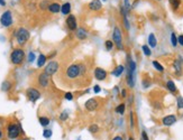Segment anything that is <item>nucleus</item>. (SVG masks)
I'll return each mask as SVG.
<instances>
[{
    "label": "nucleus",
    "mask_w": 183,
    "mask_h": 140,
    "mask_svg": "<svg viewBox=\"0 0 183 140\" xmlns=\"http://www.w3.org/2000/svg\"><path fill=\"white\" fill-rule=\"evenodd\" d=\"M20 133H23L22 127L17 123H9L7 127V134H8L9 139H17L20 136Z\"/></svg>",
    "instance_id": "f257e3e1"
},
{
    "label": "nucleus",
    "mask_w": 183,
    "mask_h": 140,
    "mask_svg": "<svg viewBox=\"0 0 183 140\" xmlns=\"http://www.w3.org/2000/svg\"><path fill=\"white\" fill-rule=\"evenodd\" d=\"M135 72H136V63L129 58L128 65V74H127V84L129 87H134L135 85Z\"/></svg>",
    "instance_id": "f03ea898"
},
{
    "label": "nucleus",
    "mask_w": 183,
    "mask_h": 140,
    "mask_svg": "<svg viewBox=\"0 0 183 140\" xmlns=\"http://www.w3.org/2000/svg\"><path fill=\"white\" fill-rule=\"evenodd\" d=\"M24 58H25V53H24L23 49L20 48H16L10 54V61H12V64L15 65H20L23 63Z\"/></svg>",
    "instance_id": "7ed1b4c3"
},
{
    "label": "nucleus",
    "mask_w": 183,
    "mask_h": 140,
    "mask_svg": "<svg viewBox=\"0 0 183 140\" xmlns=\"http://www.w3.org/2000/svg\"><path fill=\"white\" fill-rule=\"evenodd\" d=\"M16 38L19 45H24L29 39V31L26 28L20 27L16 30Z\"/></svg>",
    "instance_id": "20e7f679"
},
{
    "label": "nucleus",
    "mask_w": 183,
    "mask_h": 140,
    "mask_svg": "<svg viewBox=\"0 0 183 140\" xmlns=\"http://www.w3.org/2000/svg\"><path fill=\"white\" fill-rule=\"evenodd\" d=\"M81 74V66L76 64H72L68 67L66 70V76L71 80H74Z\"/></svg>",
    "instance_id": "39448f33"
},
{
    "label": "nucleus",
    "mask_w": 183,
    "mask_h": 140,
    "mask_svg": "<svg viewBox=\"0 0 183 140\" xmlns=\"http://www.w3.org/2000/svg\"><path fill=\"white\" fill-rule=\"evenodd\" d=\"M113 44L116 45V47L118 48V49H123V36H121V31L119 29V27L113 28Z\"/></svg>",
    "instance_id": "423d86ee"
},
{
    "label": "nucleus",
    "mask_w": 183,
    "mask_h": 140,
    "mask_svg": "<svg viewBox=\"0 0 183 140\" xmlns=\"http://www.w3.org/2000/svg\"><path fill=\"white\" fill-rule=\"evenodd\" d=\"M26 95H27L28 100L31 101V102H36V101L41 98L40 91H37L34 87H29V89L26 91Z\"/></svg>",
    "instance_id": "0eeeda50"
},
{
    "label": "nucleus",
    "mask_w": 183,
    "mask_h": 140,
    "mask_svg": "<svg viewBox=\"0 0 183 140\" xmlns=\"http://www.w3.org/2000/svg\"><path fill=\"white\" fill-rule=\"evenodd\" d=\"M0 21L2 24V26L5 27H9V26L12 24V12L9 10L5 11L2 15H1V18H0Z\"/></svg>",
    "instance_id": "6e6552de"
},
{
    "label": "nucleus",
    "mask_w": 183,
    "mask_h": 140,
    "mask_svg": "<svg viewBox=\"0 0 183 140\" xmlns=\"http://www.w3.org/2000/svg\"><path fill=\"white\" fill-rule=\"evenodd\" d=\"M57 70H59V63L55 61H52L46 65L44 72H45L48 76H51V75H53V74H55V73L57 72Z\"/></svg>",
    "instance_id": "1a4fd4ad"
},
{
    "label": "nucleus",
    "mask_w": 183,
    "mask_h": 140,
    "mask_svg": "<svg viewBox=\"0 0 183 140\" xmlns=\"http://www.w3.org/2000/svg\"><path fill=\"white\" fill-rule=\"evenodd\" d=\"M177 121V118L175 114H169V115H165V117L162 119V124L164 127H171L173 124H175V122Z\"/></svg>",
    "instance_id": "9d476101"
},
{
    "label": "nucleus",
    "mask_w": 183,
    "mask_h": 140,
    "mask_svg": "<svg viewBox=\"0 0 183 140\" xmlns=\"http://www.w3.org/2000/svg\"><path fill=\"white\" fill-rule=\"evenodd\" d=\"M66 26L69 27L70 30H75L76 29L78 24H76V19L73 15H69V17L66 18Z\"/></svg>",
    "instance_id": "9b49d317"
},
{
    "label": "nucleus",
    "mask_w": 183,
    "mask_h": 140,
    "mask_svg": "<svg viewBox=\"0 0 183 140\" xmlns=\"http://www.w3.org/2000/svg\"><path fill=\"white\" fill-rule=\"evenodd\" d=\"M38 83H40L41 86L47 87L48 83H50V76H48L45 72L40 74V75H38Z\"/></svg>",
    "instance_id": "f8f14e48"
},
{
    "label": "nucleus",
    "mask_w": 183,
    "mask_h": 140,
    "mask_svg": "<svg viewBox=\"0 0 183 140\" xmlns=\"http://www.w3.org/2000/svg\"><path fill=\"white\" fill-rule=\"evenodd\" d=\"M94 77L98 80V81H104V78L107 77V72L101 68V67H97L94 70Z\"/></svg>",
    "instance_id": "ddd939ff"
},
{
    "label": "nucleus",
    "mask_w": 183,
    "mask_h": 140,
    "mask_svg": "<svg viewBox=\"0 0 183 140\" xmlns=\"http://www.w3.org/2000/svg\"><path fill=\"white\" fill-rule=\"evenodd\" d=\"M99 103L96 99H89V100L85 102V109L88 111H94V110L98 108Z\"/></svg>",
    "instance_id": "4468645a"
},
{
    "label": "nucleus",
    "mask_w": 183,
    "mask_h": 140,
    "mask_svg": "<svg viewBox=\"0 0 183 140\" xmlns=\"http://www.w3.org/2000/svg\"><path fill=\"white\" fill-rule=\"evenodd\" d=\"M173 70H174V73L177 76H180L182 74V64H181L180 59H174V62H173Z\"/></svg>",
    "instance_id": "2eb2a0df"
},
{
    "label": "nucleus",
    "mask_w": 183,
    "mask_h": 140,
    "mask_svg": "<svg viewBox=\"0 0 183 140\" xmlns=\"http://www.w3.org/2000/svg\"><path fill=\"white\" fill-rule=\"evenodd\" d=\"M89 8L93 11H99L102 8V3L100 0H92L90 3H89Z\"/></svg>",
    "instance_id": "dca6fc26"
},
{
    "label": "nucleus",
    "mask_w": 183,
    "mask_h": 140,
    "mask_svg": "<svg viewBox=\"0 0 183 140\" xmlns=\"http://www.w3.org/2000/svg\"><path fill=\"white\" fill-rule=\"evenodd\" d=\"M156 45H157V39H156V36H155L153 33H151L148 35V46L151 48H154V47H156Z\"/></svg>",
    "instance_id": "f3484780"
},
{
    "label": "nucleus",
    "mask_w": 183,
    "mask_h": 140,
    "mask_svg": "<svg viewBox=\"0 0 183 140\" xmlns=\"http://www.w3.org/2000/svg\"><path fill=\"white\" fill-rule=\"evenodd\" d=\"M87 36H88V31L85 30L84 28H78V30H76V37H78L80 40L85 39Z\"/></svg>",
    "instance_id": "a211bd4d"
},
{
    "label": "nucleus",
    "mask_w": 183,
    "mask_h": 140,
    "mask_svg": "<svg viewBox=\"0 0 183 140\" xmlns=\"http://www.w3.org/2000/svg\"><path fill=\"white\" fill-rule=\"evenodd\" d=\"M166 89L169 90L171 93H176L177 92V87L175 85V83L172 80H169V81L166 82Z\"/></svg>",
    "instance_id": "6ab92c4d"
},
{
    "label": "nucleus",
    "mask_w": 183,
    "mask_h": 140,
    "mask_svg": "<svg viewBox=\"0 0 183 140\" xmlns=\"http://www.w3.org/2000/svg\"><path fill=\"white\" fill-rule=\"evenodd\" d=\"M124 71H125V66H124V65H118V66L116 67L115 70L113 71V73H111V74H113V76H116V77H119V76H120L121 74L124 73Z\"/></svg>",
    "instance_id": "aec40b11"
},
{
    "label": "nucleus",
    "mask_w": 183,
    "mask_h": 140,
    "mask_svg": "<svg viewBox=\"0 0 183 140\" xmlns=\"http://www.w3.org/2000/svg\"><path fill=\"white\" fill-rule=\"evenodd\" d=\"M61 7H62V6H60V3L54 2L48 6V10L51 11V12H53V14H56V12H59V11L61 10Z\"/></svg>",
    "instance_id": "412c9836"
},
{
    "label": "nucleus",
    "mask_w": 183,
    "mask_h": 140,
    "mask_svg": "<svg viewBox=\"0 0 183 140\" xmlns=\"http://www.w3.org/2000/svg\"><path fill=\"white\" fill-rule=\"evenodd\" d=\"M61 11H62L63 15H69L71 11V3L70 2H65L64 5L61 7Z\"/></svg>",
    "instance_id": "4be33fe9"
},
{
    "label": "nucleus",
    "mask_w": 183,
    "mask_h": 140,
    "mask_svg": "<svg viewBox=\"0 0 183 140\" xmlns=\"http://www.w3.org/2000/svg\"><path fill=\"white\" fill-rule=\"evenodd\" d=\"M152 64H153V66H154V68L157 72H160V73H163L164 72V66L162 64H161L160 62H157V61H153L152 62Z\"/></svg>",
    "instance_id": "5701e85b"
},
{
    "label": "nucleus",
    "mask_w": 183,
    "mask_h": 140,
    "mask_svg": "<svg viewBox=\"0 0 183 140\" xmlns=\"http://www.w3.org/2000/svg\"><path fill=\"white\" fill-rule=\"evenodd\" d=\"M125 110H126V104L125 103H120L118 105L116 106V113H118V114H124L125 113Z\"/></svg>",
    "instance_id": "b1692460"
},
{
    "label": "nucleus",
    "mask_w": 183,
    "mask_h": 140,
    "mask_svg": "<svg viewBox=\"0 0 183 140\" xmlns=\"http://www.w3.org/2000/svg\"><path fill=\"white\" fill-rule=\"evenodd\" d=\"M142 50H143V53L145 56H151L152 55V50H151V47H149L148 45H143L142 46Z\"/></svg>",
    "instance_id": "393cba45"
},
{
    "label": "nucleus",
    "mask_w": 183,
    "mask_h": 140,
    "mask_svg": "<svg viewBox=\"0 0 183 140\" xmlns=\"http://www.w3.org/2000/svg\"><path fill=\"white\" fill-rule=\"evenodd\" d=\"M46 62V56L44 55V54H41L40 56H38V59H37V65H38V67H42L43 65L45 64Z\"/></svg>",
    "instance_id": "a878e982"
},
{
    "label": "nucleus",
    "mask_w": 183,
    "mask_h": 140,
    "mask_svg": "<svg viewBox=\"0 0 183 140\" xmlns=\"http://www.w3.org/2000/svg\"><path fill=\"white\" fill-rule=\"evenodd\" d=\"M169 1L172 7H173V9H175V10L181 6V0H169Z\"/></svg>",
    "instance_id": "bb28decb"
},
{
    "label": "nucleus",
    "mask_w": 183,
    "mask_h": 140,
    "mask_svg": "<svg viewBox=\"0 0 183 140\" xmlns=\"http://www.w3.org/2000/svg\"><path fill=\"white\" fill-rule=\"evenodd\" d=\"M176 105H177V109H179V110L183 109V96H181V95H177Z\"/></svg>",
    "instance_id": "cd10ccee"
},
{
    "label": "nucleus",
    "mask_w": 183,
    "mask_h": 140,
    "mask_svg": "<svg viewBox=\"0 0 183 140\" xmlns=\"http://www.w3.org/2000/svg\"><path fill=\"white\" fill-rule=\"evenodd\" d=\"M40 123H41V126H43V127L48 126V123H50V119L46 118V117H41L40 118Z\"/></svg>",
    "instance_id": "c85d7f7f"
},
{
    "label": "nucleus",
    "mask_w": 183,
    "mask_h": 140,
    "mask_svg": "<svg viewBox=\"0 0 183 140\" xmlns=\"http://www.w3.org/2000/svg\"><path fill=\"white\" fill-rule=\"evenodd\" d=\"M171 44L173 47H176L177 45V37L176 35H175V33H172L171 34Z\"/></svg>",
    "instance_id": "c756f323"
},
{
    "label": "nucleus",
    "mask_w": 183,
    "mask_h": 140,
    "mask_svg": "<svg viewBox=\"0 0 183 140\" xmlns=\"http://www.w3.org/2000/svg\"><path fill=\"white\" fill-rule=\"evenodd\" d=\"M10 87H12V84H10V82L6 81V82H3V83H2V87H1V90H2V91H8Z\"/></svg>",
    "instance_id": "7c9ffc66"
},
{
    "label": "nucleus",
    "mask_w": 183,
    "mask_h": 140,
    "mask_svg": "<svg viewBox=\"0 0 183 140\" xmlns=\"http://www.w3.org/2000/svg\"><path fill=\"white\" fill-rule=\"evenodd\" d=\"M89 131H90L91 133H96V132L99 131V127L97 126V124H91V126L89 127Z\"/></svg>",
    "instance_id": "2f4dec72"
},
{
    "label": "nucleus",
    "mask_w": 183,
    "mask_h": 140,
    "mask_svg": "<svg viewBox=\"0 0 183 140\" xmlns=\"http://www.w3.org/2000/svg\"><path fill=\"white\" fill-rule=\"evenodd\" d=\"M68 118H69V113L66 111H63L62 113L60 114V120H61V121L68 120Z\"/></svg>",
    "instance_id": "473e14b6"
},
{
    "label": "nucleus",
    "mask_w": 183,
    "mask_h": 140,
    "mask_svg": "<svg viewBox=\"0 0 183 140\" xmlns=\"http://www.w3.org/2000/svg\"><path fill=\"white\" fill-rule=\"evenodd\" d=\"M129 121H130V128H134L135 127V120H134V112L130 111L129 113Z\"/></svg>",
    "instance_id": "72a5a7b5"
},
{
    "label": "nucleus",
    "mask_w": 183,
    "mask_h": 140,
    "mask_svg": "<svg viewBox=\"0 0 183 140\" xmlns=\"http://www.w3.org/2000/svg\"><path fill=\"white\" fill-rule=\"evenodd\" d=\"M43 136H44V138H51L52 137V130H50V129H45V130L43 131Z\"/></svg>",
    "instance_id": "f704fd0d"
},
{
    "label": "nucleus",
    "mask_w": 183,
    "mask_h": 140,
    "mask_svg": "<svg viewBox=\"0 0 183 140\" xmlns=\"http://www.w3.org/2000/svg\"><path fill=\"white\" fill-rule=\"evenodd\" d=\"M113 47V40H107L106 42V48H107L108 50H111Z\"/></svg>",
    "instance_id": "c9c22d12"
},
{
    "label": "nucleus",
    "mask_w": 183,
    "mask_h": 140,
    "mask_svg": "<svg viewBox=\"0 0 183 140\" xmlns=\"http://www.w3.org/2000/svg\"><path fill=\"white\" fill-rule=\"evenodd\" d=\"M141 136H142V139L141 140H149V137L147 136V132L146 131H142V133H141Z\"/></svg>",
    "instance_id": "e433bc0d"
},
{
    "label": "nucleus",
    "mask_w": 183,
    "mask_h": 140,
    "mask_svg": "<svg viewBox=\"0 0 183 140\" xmlns=\"http://www.w3.org/2000/svg\"><path fill=\"white\" fill-rule=\"evenodd\" d=\"M177 44L183 46V34H181V35L177 36Z\"/></svg>",
    "instance_id": "4c0bfd02"
},
{
    "label": "nucleus",
    "mask_w": 183,
    "mask_h": 140,
    "mask_svg": "<svg viewBox=\"0 0 183 140\" xmlns=\"http://www.w3.org/2000/svg\"><path fill=\"white\" fill-rule=\"evenodd\" d=\"M64 98L66 99V100H69V101L73 100V94H72V93H65Z\"/></svg>",
    "instance_id": "58836bf2"
},
{
    "label": "nucleus",
    "mask_w": 183,
    "mask_h": 140,
    "mask_svg": "<svg viewBox=\"0 0 183 140\" xmlns=\"http://www.w3.org/2000/svg\"><path fill=\"white\" fill-rule=\"evenodd\" d=\"M35 59V54L34 53H29L28 55V61L29 62H33Z\"/></svg>",
    "instance_id": "ea45409f"
},
{
    "label": "nucleus",
    "mask_w": 183,
    "mask_h": 140,
    "mask_svg": "<svg viewBox=\"0 0 183 140\" xmlns=\"http://www.w3.org/2000/svg\"><path fill=\"white\" fill-rule=\"evenodd\" d=\"M46 5H48V1H46V0H45V1H43V2L41 3V8L45 9L46 8ZM48 6H50V5H48Z\"/></svg>",
    "instance_id": "a19ab883"
},
{
    "label": "nucleus",
    "mask_w": 183,
    "mask_h": 140,
    "mask_svg": "<svg viewBox=\"0 0 183 140\" xmlns=\"http://www.w3.org/2000/svg\"><path fill=\"white\" fill-rule=\"evenodd\" d=\"M93 91H94V93H99L100 91H101V89H100L99 85H96V86L93 87Z\"/></svg>",
    "instance_id": "79ce46f5"
},
{
    "label": "nucleus",
    "mask_w": 183,
    "mask_h": 140,
    "mask_svg": "<svg viewBox=\"0 0 183 140\" xmlns=\"http://www.w3.org/2000/svg\"><path fill=\"white\" fill-rule=\"evenodd\" d=\"M121 96H123V98H126L127 96V91L126 90H121Z\"/></svg>",
    "instance_id": "37998d69"
},
{
    "label": "nucleus",
    "mask_w": 183,
    "mask_h": 140,
    "mask_svg": "<svg viewBox=\"0 0 183 140\" xmlns=\"http://www.w3.org/2000/svg\"><path fill=\"white\" fill-rule=\"evenodd\" d=\"M113 140H124V139H123V137H120V136H116V137L113 138Z\"/></svg>",
    "instance_id": "c03bdc74"
},
{
    "label": "nucleus",
    "mask_w": 183,
    "mask_h": 140,
    "mask_svg": "<svg viewBox=\"0 0 183 140\" xmlns=\"http://www.w3.org/2000/svg\"><path fill=\"white\" fill-rule=\"evenodd\" d=\"M0 5L5 6V5H6V1H5V0H0Z\"/></svg>",
    "instance_id": "a18cd8bd"
},
{
    "label": "nucleus",
    "mask_w": 183,
    "mask_h": 140,
    "mask_svg": "<svg viewBox=\"0 0 183 140\" xmlns=\"http://www.w3.org/2000/svg\"><path fill=\"white\" fill-rule=\"evenodd\" d=\"M2 139V131H1V130H0V140Z\"/></svg>",
    "instance_id": "49530a36"
},
{
    "label": "nucleus",
    "mask_w": 183,
    "mask_h": 140,
    "mask_svg": "<svg viewBox=\"0 0 183 140\" xmlns=\"http://www.w3.org/2000/svg\"><path fill=\"white\" fill-rule=\"evenodd\" d=\"M128 140H135V139H134L132 137H129V138H128Z\"/></svg>",
    "instance_id": "de8ad7c7"
},
{
    "label": "nucleus",
    "mask_w": 183,
    "mask_h": 140,
    "mask_svg": "<svg viewBox=\"0 0 183 140\" xmlns=\"http://www.w3.org/2000/svg\"><path fill=\"white\" fill-rule=\"evenodd\" d=\"M104 1H107V0H104Z\"/></svg>",
    "instance_id": "09e8293b"
},
{
    "label": "nucleus",
    "mask_w": 183,
    "mask_h": 140,
    "mask_svg": "<svg viewBox=\"0 0 183 140\" xmlns=\"http://www.w3.org/2000/svg\"><path fill=\"white\" fill-rule=\"evenodd\" d=\"M157 1H161V0H157Z\"/></svg>",
    "instance_id": "8fccbe9b"
}]
</instances>
